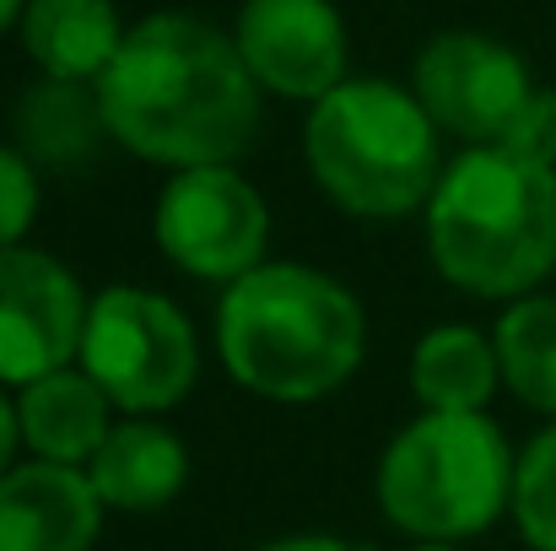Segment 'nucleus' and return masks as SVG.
<instances>
[{"label": "nucleus", "mask_w": 556, "mask_h": 551, "mask_svg": "<svg viewBox=\"0 0 556 551\" xmlns=\"http://www.w3.org/2000/svg\"><path fill=\"white\" fill-rule=\"evenodd\" d=\"M216 358L227 378L276 405H314L357 378L368 314L357 292L298 260H265L216 303Z\"/></svg>", "instance_id": "2"}, {"label": "nucleus", "mask_w": 556, "mask_h": 551, "mask_svg": "<svg viewBox=\"0 0 556 551\" xmlns=\"http://www.w3.org/2000/svg\"><path fill=\"white\" fill-rule=\"evenodd\" d=\"M16 33L43 82L98 87L130 27L119 22L114 0H27Z\"/></svg>", "instance_id": "14"}, {"label": "nucleus", "mask_w": 556, "mask_h": 551, "mask_svg": "<svg viewBox=\"0 0 556 551\" xmlns=\"http://www.w3.org/2000/svg\"><path fill=\"white\" fill-rule=\"evenodd\" d=\"M303 163L336 211L363 222H394L427 211L443 179V130L410 87L383 76H346L308 103Z\"/></svg>", "instance_id": "4"}, {"label": "nucleus", "mask_w": 556, "mask_h": 551, "mask_svg": "<svg viewBox=\"0 0 556 551\" xmlns=\"http://www.w3.org/2000/svg\"><path fill=\"white\" fill-rule=\"evenodd\" d=\"M503 147L519 152V158H535V163H552L556 168V92L552 87H535V98L525 103V114L514 120V130H508Z\"/></svg>", "instance_id": "20"}, {"label": "nucleus", "mask_w": 556, "mask_h": 551, "mask_svg": "<svg viewBox=\"0 0 556 551\" xmlns=\"http://www.w3.org/2000/svg\"><path fill=\"white\" fill-rule=\"evenodd\" d=\"M535 76L503 38L454 27L427 38L410 71V92L432 114V125L465 147H503L525 103L535 98Z\"/></svg>", "instance_id": "8"}, {"label": "nucleus", "mask_w": 556, "mask_h": 551, "mask_svg": "<svg viewBox=\"0 0 556 551\" xmlns=\"http://www.w3.org/2000/svg\"><path fill=\"white\" fill-rule=\"evenodd\" d=\"M514 525L530 551H556V422H546L519 449L514 476Z\"/></svg>", "instance_id": "18"}, {"label": "nucleus", "mask_w": 556, "mask_h": 551, "mask_svg": "<svg viewBox=\"0 0 556 551\" xmlns=\"http://www.w3.org/2000/svg\"><path fill=\"white\" fill-rule=\"evenodd\" d=\"M519 454L486 411H421L378 454L372 498L410 541H454L514 514Z\"/></svg>", "instance_id": "5"}, {"label": "nucleus", "mask_w": 556, "mask_h": 551, "mask_svg": "<svg viewBox=\"0 0 556 551\" xmlns=\"http://www.w3.org/2000/svg\"><path fill=\"white\" fill-rule=\"evenodd\" d=\"M432 271L481 303H514L556 271V168L508 147H465L421 211Z\"/></svg>", "instance_id": "3"}, {"label": "nucleus", "mask_w": 556, "mask_h": 551, "mask_svg": "<svg viewBox=\"0 0 556 551\" xmlns=\"http://www.w3.org/2000/svg\"><path fill=\"white\" fill-rule=\"evenodd\" d=\"M98 136H109L103 109H98V87L38 82L22 98V152L33 163H81Z\"/></svg>", "instance_id": "17"}, {"label": "nucleus", "mask_w": 556, "mask_h": 551, "mask_svg": "<svg viewBox=\"0 0 556 551\" xmlns=\"http://www.w3.org/2000/svg\"><path fill=\"white\" fill-rule=\"evenodd\" d=\"M503 389L492 330L481 325H432L410 352V395L421 411H486Z\"/></svg>", "instance_id": "15"}, {"label": "nucleus", "mask_w": 556, "mask_h": 551, "mask_svg": "<svg viewBox=\"0 0 556 551\" xmlns=\"http://www.w3.org/2000/svg\"><path fill=\"white\" fill-rule=\"evenodd\" d=\"M152 238L174 271L232 287L270 260V205L238 163L179 168L152 205Z\"/></svg>", "instance_id": "7"}, {"label": "nucleus", "mask_w": 556, "mask_h": 551, "mask_svg": "<svg viewBox=\"0 0 556 551\" xmlns=\"http://www.w3.org/2000/svg\"><path fill=\"white\" fill-rule=\"evenodd\" d=\"M16 449H22V422H16V395L0 384V476L16 465Z\"/></svg>", "instance_id": "21"}, {"label": "nucleus", "mask_w": 556, "mask_h": 551, "mask_svg": "<svg viewBox=\"0 0 556 551\" xmlns=\"http://www.w3.org/2000/svg\"><path fill=\"white\" fill-rule=\"evenodd\" d=\"M254 551H368V547H352V541H341V536L303 530V536H276V541H265V547H254Z\"/></svg>", "instance_id": "22"}, {"label": "nucleus", "mask_w": 556, "mask_h": 551, "mask_svg": "<svg viewBox=\"0 0 556 551\" xmlns=\"http://www.w3.org/2000/svg\"><path fill=\"white\" fill-rule=\"evenodd\" d=\"M38 205H43L38 163L22 147H5L0 141V249L27 243V233L38 222Z\"/></svg>", "instance_id": "19"}, {"label": "nucleus", "mask_w": 556, "mask_h": 551, "mask_svg": "<svg viewBox=\"0 0 556 551\" xmlns=\"http://www.w3.org/2000/svg\"><path fill=\"white\" fill-rule=\"evenodd\" d=\"M232 43L260 92L292 103H319L352 76L346 71L352 43L336 0H243Z\"/></svg>", "instance_id": "10"}, {"label": "nucleus", "mask_w": 556, "mask_h": 551, "mask_svg": "<svg viewBox=\"0 0 556 551\" xmlns=\"http://www.w3.org/2000/svg\"><path fill=\"white\" fill-rule=\"evenodd\" d=\"M87 481L109 514H163L189 481V443L157 416H119Z\"/></svg>", "instance_id": "12"}, {"label": "nucleus", "mask_w": 556, "mask_h": 551, "mask_svg": "<svg viewBox=\"0 0 556 551\" xmlns=\"http://www.w3.org/2000/svg\"><path fill=\"white\" fill-rule=\"evenodd\" d=\"M16 395V422H22V449L33 460H54V465H92V454L103 449V438L114 433L119 411L114 400L98 389V378L81 363L54 367Z\"/></svg>", "instance_id": "13"}, {"label": "nucleus", "mask_w": 556, "mask_h": 551, "mask_svg": "<svg viewBox=\"0 0 556 551\" xmlns=\"http://www.w3.org/2000/svg\"><path fill=\"white\" fill-rule=\"evenodd\" d=\"M22 11H27V0H0V33L22 27Z\"/></svg>", "instance_id": "23"}, {"label": "nucleus", "mask_w": 556, "mask_h": 551, "mask_svg": "<svg viewBox=\"0 0 556 551\" xmlns=\"http://www.w3.org/2000/svg\"><path fill=\"white\" fill-rule=\"evenodd\" d=\"M76 363L98 378L119 416H163L200 378V336L168 292L114 281L92 292Z\"/></svg>", "instance_id": "6"}, {"label": "nucleus", "mask_w": 556, "mask_h": 551, "mask_svg": "<svg viewBox=\"0 0 556 551\" xmlns=\"http://www.w3.org/2000/svg\"><path fill=\"white\" fill-rule=\"evenodd\" d=\"M260 98L232 33L194 11L141 16L98 82L109 136L168 174L238 163L260 130Z\"/></svg>", "instance_id": "1"}, {"label": "nucleus", "mask_w": 556, "mask_h": 551, "mask_svg": "<svg viewBox=\"0 0 556 551\" xmlns=\"http://www.w3.org/2000/svg\"><path fill=\"white\" fill-rule=\"evenodd\" d=\"M405 551H465V547H454V541H410Z\"/></svg>", "instance_id": "24"}, {"label": "nucleus", "mask_w": 556, "mask_h": 551, "mask_svg": "<svg viewBox=\"0 0 556 551\" xmlns=\"http://www.w3.org/2000/svg\"><path fill=\"white\" fill-rule=\"evenodd\" d=\"M492 347L503 367V389L556 422V292H530L503 303L492 325Z\"/></svg>", "instance_id": "16"}, {"label": "nucleus", "mask_w": 556, "mask_h": 551, "mask_svg": "<svg viewBox=\"0 0 556 551\" xmlns=\"http://www.w3.org/2000/svg\"><path fill=\"white\" fill-rule=\"evenodd\" d=\"M103 514L81 465L16 460L0 476V551H92Z\"/></svg>", "instance_id": "11"}, {"label": "nucleus", "mask_w": 556, "mask_h": 551, "mask_svg": "<svg viewBox=\"0 0 556 551\" xmlns=\"http://www.w3.org/2000/svg\"><path fill=\"white\" fill-rule=\"evenodd\" d=\"M92 292L49 249H0V384L22 389L81 358Z\"/></svg>", "instance_id": "9"}]
</instances>
